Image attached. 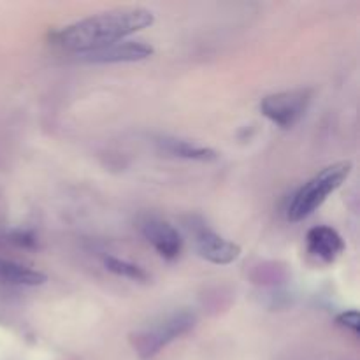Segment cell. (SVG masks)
Returning <instances> with one entry per match:
<instances>
[{
  "instance_id": "cell-1",
  "label": "cell",
  "mask_w": 360,
  "mask_h": 360,
  "mask_svg": "<svg viewBox=\"0 0 360 360\" xmlns=\"http://www.w3.org/2000/svg\"><path fill=\"white\" fill-rule=\"evenodd\" d=\"M153 23L155 16L151 11L144 7H123L67 25L56 32L55 42L67 51L81 55L125 41L129 35L151 27Z\"/></svg>"
},
{
  "instance_id": "cell-2",
  "label": "cell",
  "mask_w": 360,
  "mask_h": 360,
  "mask_svg": "<svg viewBox=\"0 0 360 360\" xmlns=\"http://www.w3.org/2000/svg\"><path fill=\"white\" fill-rule=\"evenodd\" d=\"M354 164L350 160H341L323 167L319 174L306 181L292 197L287 210L288 221H301L315 213L327 200L330 193L336 192L352 174Z\"/></svg>"
},
{
  "instance_id": "cell-3",
  "label": "cell",
  "mask_w": 360,
  "mask_h": 360,
  "mask_svg": "<svg viewBox=\"0 0 360 360\" xmlns=\"http://www.w3.org/2000/svg\"><path fill=\"white\" fill-rule=\"evenodd\" d=\"M195 322V313L190 309H179V311L162 316L157 322H151L144 329L136 330L130 336V341L141 359H151L169 343L192 330Z\"/></svg>"
},
{
  "instance_id": "cell-4",
  "label": "cell",
  "mask_w": 360,
  "mask_h": 360,
  "mask_svg": "<svg viewBox=\"0 0 360 360\" xmlns=\"http://www.w3.org/2000/svg\"><path fill=\"white\" fill-rule=\"evenodd\" d=\"M313 91L309 88H297V90L278 91L267 95L260 102V111L269 122L280 129H294L308 111L311 104Z\"/></svg>"
},
{
  "instance_id": "cell-5",
  "label": "cell",
  "mask_w": 360,
  "mask_h": 360,
  "mask_svg": "<svg viewBox=\"0 0 360 360\" xmlns=\"http://www.w3.org/2000/svg\"><path fill=\"white\" fill-rule=\"evenodd\" d=\"M193 234V243H195V250L204 260L217 266H229V264L236 262L241 255V248L236 243L227 241L211 231L206 224H195L190 227Z\"/></svg>"
},
{
  "instance_id": "cell-6",
  "label": "cell",
  "mask_w": 360,
  "mask_h": 360,
  "mask_svg": "<svg viewBox=\"0 0 360 360\" xmlns=\"http://www.w3.org/2000/svg\"><path fill=\"white\" fill-rule=\"evenodd\" d=\"M153 53V46L144 41H120L115 44L104 46V48L94 49V51L81 53L77 56L88 63H125L146 60Z\"/></svg>"
},
{
  "instance_id": "cell-7",
  "label": "cell",
  "mask_w": 360,
  "mask_h": 360,
  "mask_svg": "<svg viewBox=\"0 0 360 360\" xmlns=\"http://www.w3.org/2000/svg\"><path fill=\"white\" fill-rule=\"evenodd\" d=\"M144 239L155 248V252L165 260L178 259L183 250V239L178 229L160 218H146L141 225Z\"/></svg>"
},
{
  "instance_id": "cell-8",
  "label": "cell",
  "mask_w": 360,
  "mask_h": 360,
  "mask_svg": "<svg viewBox=\"0 0 360 360\" xmlns=\"http://www.w3.org/2000/svg\"><path fill=\"white\" fill-rule=\"evenodd\" d=\"M308 253L322 264H333L345 252V241L336 229L329 225H316L306 234Z\"/></svg>"
},
{
  "instance_id": "cell-9",
  "label": "cell",
  "mask_w": 360,
  "mask_h": 360,
  "mask_svg": "<svg viewBox=\"0 0 360 360\" xmlns=\"http://www.w3.org/2000/svg\"><path fill=\"white\" fill-rule=\"evenodd\" d=\"M46 274L37 269L23 266L14 260L0 259V281L9 285H20V287H39L46 283Z\"/></svg>"
},
{
  "instance_id": "cell-10",
  "label": "cell",
  "mask_w": 360,
  "mask_h": 360,
  "mask_svg": "<svg viewBox=\"0 0 360 360\" xmlns=\"http://www.w3.org/2000/svg\"><path fill=\"white\" fill-rule=\"evenodd\" d=\"M157 143L160 144L165 153H171L172 157L186 158V160L211 162L218 157L217 151L211 150V148L199 146V144H193L185 139H176V137H160Z\"/></svg>"
},
{
  "instance_id": "cell-11",
  "label": "cell",
  "mask_w": 360,
  "mask_h": 360,
  "mask_svg": "<svg viewBox=\"0 0 360 360\" xmlns=\"http://www.w3.org/2000/svg\"><path fill=\"white\" fill-rule=\"evenodd\" d=\"M104 264H105V269L111 271V273L116 274V276L127 278V280H132V281L148 280V274L143 267L136 266V264L132 262H127V260L116 259V257H108V259L104 260Z\"/></svg>"
},
{
  "instance_id": "cell-12",
  "label": "cell",
  "mask_w": 360,
  "mask_h": 360,
  "mask_svg": "<svg viewBox=\"0 0 360 360\" xmlns=\"http://www.w3.org/2000/svg\"><path fill=\"white\" fill-rule=\"evenodd\" d=\"M338 326L345 327V329L352 330L354 334H359V326H360V319H359V311L357 309H348V311L340 313L336 316Z\"/></svg>"
},
{
  "instance_id": "cell-13",
  "label": "cell",
  "mask_w": 360,
  "mask_h": 360,
  "mask_svg": "<svg viewBox=\"0 0 360 360\" xmlns=\"http://www.w3.org/2000/svg\"><path fill=\"white\" fill-rule=\"evenodd\" d=\"M11 241L16 243L18 246H23V248H35L37 245V239H35L34 232L30 231H16L11 234Z\"/></svg>"
}]
</instances>
